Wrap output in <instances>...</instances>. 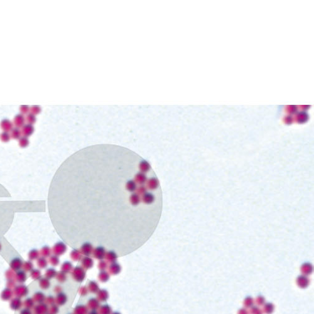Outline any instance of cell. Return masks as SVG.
<instances>
[{
  "instance_id": "5b68a950",
  "label": "cell",
  "mask_w": 314,
  "mask_h": 314,
  "mask_svg": "<svg viewBox=\"0 0 314 314\" xmlns=\"http://www.w3.org/2000/svg\"><path fill=\"white\" fill-rule=\"evenodd\" d=\"M0 126L4 131L9 132L13 128V123L8 119H3L1 121Z\"/></svg>"
},
{
  "instance_id": "2e32d148",
  "label": "cell",
  "mask_w": 314,
  "mask_h": 314,
  "mask_svg": "<svg viewBox=\"0 0 314 314\" xmlns=\"http://www.w3.org/2000/svg\"><path fill=\"white\" fill-rule=\"evenodd\" d=\"M25 120L27 121L28 124L33 125L36 122V116L35 115H34L33 114L29 113L27 115V117L25 118Z\"/></svg>"
},
{
  "instance_id": "8992f818",
  "label": "cell",
  "mask_w": 314,
  "mask_h": 314,
  "mask_svg": "<svg viewBox=\"0 0 314 314\" xmlns=\"http://www.w3.org/2000/svg\"><path fill=\"white\" fill-rule=\"evenodd\" d=\"M28 288L24 285H19L15 288V293L18 297H24L27 295Z\"/></svg>"
},
{
  "instance_id": "4316f807",
  "label": "cell",
  "mask_w": 314,
  "mask_h": 314,
  "mask_svg": "<svg viewBox=\"0 0 314 314\" xmlns=\"http://www.w3.org/2000/svg\"><path fill=\"white\" fill-rule=\"evenodd\" d=\"M38 265L40 268H43L45 266H47V261L44 258H40L38 260Z\"/></svg>"
},
{
  "instance_id": "d6986e66",
  "label": "cell",
  "mask_w": 314,
  "mask_h": 314,
  "mask_svg": "<svg viewBox=\"0 0 314 314\" xmlns=\"http://www.w3.org/2000/svg\"><path fill=\"white\" fill-rule=\"evenodd\" d=\"M244 305L247 308H251L254 305V300L251 297H248L246 298L244 301Z\"/></svg>"
},
{
  "instance_id": "4fadbf2b",
  "label": "cell",
  "mask_w": 314,
  "mask_h": 314,
  "mask_svg": "<svg viewBox=\"0 0 314 314\" xmlns=\"http://www.w3.org/2000/svg\"><path fill=\"white\" fill-rule=\"evenodd\" d=\"M34 300L36 301H37L38 303L40 304V303H42L43 301L45 300V297L43 293L38 292L35 293V295L34 296Z\"/></svg>"
},
{
  "instance_id": "836d02e7",
  "label": "cell",
  "mask_w": 314,
  "mask_h": 314,
  "mask_svg": "<svg viewBox=\"0 0 314 314\" xmlns=\"http://www.w3.org/2000/svg\"><path fill=\"white\" fill-rule=\"evenodd\" d=\"M1 244H0V250H1Z\"/></svg>"
},
{
  "instance_id": "7402d4cb",
  "label": "cell",
  "mask_w": 314,
  "mask_h": 314,
  "mask_svg": "<svg viewBox=\"0 0 314 314\" xmlns=\"http://www.w3.org/2000/svg\"><path fill=\"white\" fill-rule=\"evenodd\" d=\"M10 134L8 132L3 131L0 134V139L3 142H8L10 140Z\"/></svg>"
},
{
  "instance_id": "d4e9b609",
  "label": "cell",
  "mask_w": 314,
  "mask_h": 314,
  "mask_svg": "<svg viewBox=\"0 0 314 314\" xmlns=\"http://www.w3.org/2000/svg\"><path fill=\"white\" fill-rule=\"evenodd\" d=\"M251 314H263V311L262 309H260L259 307H256V306H252L250 310Z\"/></svg>"
},
{
  "instance_id": "ffe728a7",
  "label": "cell",
  "mask_w": 314,
  "mask_h": 314,
  "mask_svg": "<svg viewBox=\"0 0 314 314\" xmlns=\"http://www.w3.org/2000/svg\"><path fill=\"white\" fill-rule=\"evenodd\" d=\"M31 276L34 280H38L41 276V272L38 269H33L31 270Z\"/></svg>"
},
{
  "instance_id": "484cf974",
  "label": "cell",
  "mask_w": 314,
  "mask_h": 314,
  "mask_svg": "<svg viewBox=\"0 0 314 314\" xmlns=\"http://www.w3.org/2000/svg\"><path fill=\"white\" fill-rule=\"evenodd\" d=\"M39 255V252L36 250H33L30 252L29 254V258L31 259H35L38 258Z\"/></svg>"
},
{
  "instance_id": "9a60e30c",
  "label": "cell",
  "mask_w": 314,
  "mask_h": 314,
  "mask_svg": "<svg viewBox=\"0 0 314 314\" xmlns=\"http://www.w3.org/2000/svg\"><path fill=\"white\" fill-rule=\"evenodd\" d=\"M275 307L273 304L271 303H267L264 305L263 308V311L264 313L267 314H271L273 311H274Z\"/></svg>"
},
{
  "instance_id": "1f68e13d",
  "label": "cell",
  "mask_w": 314,
  "mask_h": 314,
  "mask_svg": "<svg viewBox=\"0 0 314 314\" xmlns=\"http://www.w3.org/2000/svg\"><path fill=\"white\" fill-rule=\"evenodd\" d=\"M20 314H32V313L30 308H25L22 310L21 312H20Z\"/></svg>"
},
{
  "instance_id": "e0dca14e",
  "label": "cell",
  "mask_w": 314,
  "mask_h": 314,
  "mask_svg": "<svg viewBox=\"0 0 314 314\" xmlns=\"http://www.w3.org/2000/svg\"><path fill=\"white\" fill-rule=\"evenodd\" d=\"M41 112V107L38 105H34L30 107V113L33 114L34 115H38V114Z\"/></svg>"
},
{
  "instance_id": "3957f363",
  "label": "cell",
  "mask_w": 314,
  "mask_h": 314,
  "mask_svg": "<svg viewBox=\"0 0 314 314\" xmlns=\"http://www.w3.org/2000/svg\"><path fill=\"white\" fill-rule=\"evenodd\" d=\"M13 124L15 127L20 128L25 124V117L22 114L20 113L16 115L13 120Z\"/></svg>"
},
{
  "instance_id": "603a6c76",
  "label": "cell",
  "mask_w": 314,
  "mask_h": 314,
  "mask_svg": "<svg viewBox=\"0 0 314 314\" xmlns=\"http://www.w3.org/2000/svg\"><path fill=\"white\" fill-rule=\"evenodd\" d=\"M30 107L28 105H22L20 107V111L22 115H28L30 112Z\"/></svg>"
},
{
  "instance_id": "277c9868",
  "label": "cell",
  "mask_w": 314,
  "mask_h": 314,
  "mask_svg": "<svg viewBox=\"0 0 314 314\" xmlns=\"http://www.w3.org/2000/svg\"><path fill=\"white\" fill-rule=\"evenodd\" d=\"M34 131V127L32 124H25L22 127V134L23 136L28 137L30 136Z\"/></svg>"
},
{
  "instance_id": "4dcf8cb0",
  "label": "cell",
  "mask_w": 314,
  "mask_h": 314,
  "mask_svg": "<svg viewBox=\"0 0 314 314\" xmlns=\"http://www.w3.org/2000/svg\"><path fill=\"white\" fill-rule=\"evenodd\" d=\"M49 252H50V250L49 248H48V247H46L45 246L42 248V255L44 256H48V255H49Z\"/></svg>"
},
{
  "instance_id": "30bf717a",
  "label": "cell",
  "mask_w": 314,
  "mask_h": 314,
  "mask_svg": "<svg viewBox=\"0 0 314 314\" xmlns=\"http://www.w3.org/2000/svg\"><path fill=\"white\" fill-rule=\"evenodd\" d=\"M15 278L19 282H24L27 279V275L26 273L23 270H18L17 273H16Z\"/></svg>"
},
{
  "instance_id": "44dd1931",
  "label": "cell",
  "mask_w": 314,
  "mask_h": 314,
  "mask_svg": "<svg viewBox=\"0 0 314 314\" xmlns=\"http://www.w3.org/2000/svg\"><path fill=\"white\" fill-rule=\"evenodd\" d=\"M29 143V140L26 136H22L19 139V145L21 147H26Z\"/></svg>"
},
{
  "instance_id": "e575fe53",
  "label": "cell",
  "mask_w": 314,
  "mask_h": 314,
  "mask_svg": "<svg viewBox=\"0 0 314 314\" xmlns=\"http://www.w3.org/2000/svg\"><path fill=\"white\" fill-rule=\"evenodd\" d=\"M47 314H51V313H47Z\"/></svg>"
},
{
  "instance_id": "52a82bcc",
  "label": "cell",
  "mask_w": 314,
  "mask_h": 314,
  "mask_svg": "<svg viewBox=\"0 0 314 314\" xmlns=\"http://www.w3.org/2000/svg\"><path fill=\"white\" fill-rule=\"evenodd\" d=\"M23 263L22 261L19 258H16L13 259L11 260L10 263V266L12 270L15 271H18L20 270V268L22 266Z\"/></svg>"
},
{
  "instance_id": "5bb4252c",
  "label": "cell",
  "mask_w": 314,
  "mask_h": 314,
  "mask_svg": "<svg viewBox=\"0 0 314 314\" xmlns=\"http://www.w3.org/2000/svg\"><path fill=\"white\" fill-rule=\"evenodd\" d=\"M12 292L11 290V289L10 288H6L3 290V292H2V294H1V297L3 299V300H10L11 297H12Z\"/></svg>"
},
{
  "instance_id": "7a4b0ae2",
  "label": "cell",
  "mask_w": 314,
  "mask_h": 314,
  "mask_svg": "<svg viewBox=\"0 0 314 314\" xmlns=\"http://www.w3.org/2000/svg\"><path fill=\"white\" fill-rule=\"evenodd\" d=\"M297 284L298 286L301 288H307L310 283V280L307 276L301 275L297 278Z\"/></svg>"
},
{
  "instance_id": "9c48e42d",
  "label": "cell",
  "mask_w": 314,
  "mask_h": 314,
  "mask_svg": "<svg viewBox=\"0 0 314 314\" xmlns=\"http://www.w3.org/2000/svg\"><path fill=\"white\" fill-rule=\"evenodd\" d=\"M22 301L19 297L15 298V299H13L11 301L10 306L11 308H13V310H16V311L20 310V308L22 307Z\"/></svg>"
},
{
  "instance_id": "ba28073f",
  "label": "cell",
  "mask_w": 314,
  "mask_h": 314,
  "mask_svg": "<svg viewBox=\"0 0 314 314\" xmlns=\"http://www.w3.org/2000/svg\"><path fill=\"white\" fill-rule=\"evenodd\" d=\"M47 306L45 304L40 303L35 307L34 312L35 314H45L47 311Z\"/></svg>"
},
{
  "instance_id": "8fae6325",
  "label": "cell",
  "mask_w": 314,
  "mask_h": 314,
  "mask_svg": "<svg viewBox=\"0 0 314 314\" xmlns=\"http://www.w3.org/2000/svg\"><path fill=\"white\" fill-rule=\"evenodd\" d=\"M301 272L303 273L302 275L307 276L308 275H311V273H312L313 268L312 266V265L306 263V264H304L302 266H301Z\"/></svg>"
},
{
  "instance_id": "cb8c5ba5",
  "label": "cell",
  "mask_w": 314,
  "mask_h": 314,
  "mask_svg": "<svg viewBox=\"0 0 314 314\" xmlns=\"http://www.w3.org/2000/svg\"><path fill=\"white\" fill-rule=\"evenodd\" d=\"M34 305V300L30 298H28L25 300V306H26V308H30L33 307Z\"/></svg>"
},
{
  "instance_id": "f1b7e54d",
  "label": "cell",
  "mask_w": 314,
  "mask_h": 314,
  "mask_svg": "<svg viewBox=\"0 0 314 314\" xmlns=\"http://www.w3.org/2000/svg\"><path fill=\"white\" fill-rule=\"evenodd\" d=\"M32 268H33V264H32V263L30 262H27L25 263V264H24V268H25V270L31 271V270H33Z\"/></svg>"
},
{
  "instance_id": "f546056e",
  "label": "cell",
  "mask_w": 314,
  "mask_h": 314,
  "mask_svg": "<svg viewBox=\"0 0 314 314\" xmlns=\"http://www.w3.org/2000/svg\"><path fill=\"white\" fill-rule=\"evenodd\" d=\"M55 271L53 270V268H49L46 271V275L47 278H50V277H53L55 275Z\"/></svg>"
},
{
  "instance_id": "83f0119b",
  "label": "cell",
  "mask_w": 314,
  "mask_h": 314,
  "mask_svg": "<svg viewBox=\"0 0 314 314\" xmlns=\"http://www.w3.org/2000/svg\"><path fill=\"white\" fill-rule=\"evenodd\" d=\"M256 304H258V305H262L264 304L265 302V300H264V298L262 296V295H259L258 296V297L256 298Z\"/></svg>"
},
{
  "instance_id": "6da1fadb",
  "label": "cell",
  "mask_w": 314,
  "mask_h": 314,
  "mask_svg": "<svg viewBox=\"0 0 314 314\" xmlns=\"http://www.w3.org/2000/svg\"><path fill=\"white\" fill-rule=\"evenodd\" d=\"M53 224L74 248L92 244L121 255L143 245L162 210L161 187L152 166L133 151L98 145L69 157L48 196Z\"/></svg>"
},
{
  "instance_id": "ac0fdd59",
  "label": "cell",
  "mask_w": 314,
  "mask_h": 314,
  "mask_svg": "<svg viewBox=\"0 0 314 314\" xmlns=\"http://www.w3.org/2000/svg\"><path fill=\"white\" fill-rule=\"evenodd\" d=\"M39 283H40V287L43 288V289H47L48 288V287H49L50 286V283H49V281H48V278H42L40 280V281H39Z\"/></svg>"
},
{
  "instance_id": "7c38bea8",
  "label": "cell",
  "mask_w": 314,
  "mask_h": 314,
  "mask_svg": "<svg viewBox=\"0 0 314 314\" xmlns=\"http://www.w3.org/2000/svg\"><path fill=\"white\" fill-rule=\"evenodd\" d=\"M21 135L22 132L20 128L15 127L11 130L10 136L14 139H20L21 138Z\"/></svg>"
},
{
  "instance_id": "d6a6232c",
  "label": "cell",
  "mask_w": 314,
  "mask_h": 314,
  "mask_svg": "<svg viewBox=\"0 0 314 314\" xmlns=\"http://www.w3.org/2000/svg\"><path fill=\"white\" fill-rule=\"evenodd\" d=\"M238 314H249L246 308H241L238 311Z\"/></svg>"
}]
</instances>
